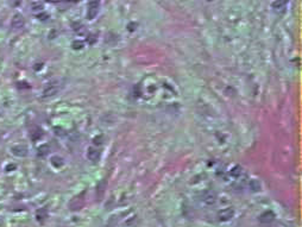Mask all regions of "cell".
<instances>
[{"label": "cell", "mask_w": 302, "mask_h": 227, "mask_svg": "<svg viewBox=\"0 0 302 227\" xmlns=\"http://www.w3.org/2000/svg\"><path fill=\"white\" fill-rule=\"evenodd\" d=\"M50 163H51L55 168H61L62 165H63V158L60 157V156H53L51 160H50Z\"/></svg>", "instance_id": "obj_12"}, {"label": "cell", "mask_w": 302, "mask_h": 227, "mask_svg": "<svg viewBox=\"0 0 302 227\" xmlns=\"http://www.w3.org/2000/svg\"><path fill=\"white\" fill-rule=\"evenodd\" d=\"M16 168V165H8V167L6 168V170L7 171H10V169H14Z\"/></svg>", "instance_id": "obj_21"}, {"label": "cell", "mask_w": 302, "mask_h": 227, "mask_svg": "<svg viewBox=\"0 0 302 227\" xmlns=\"http://www.w3.org/2000/svg\"><path fill=\"white\" fill-rule=\"evenodd\" d=\"M72 45H73V49H75V50H76V49H82V47H83V43H82L81 40H74Z\"/></svg>", "instance_id": "obj_18"}, {"label": "cell", "mask_w": 302, "mask_h": 227, "mask_svg": "<svg viewBox=\"0 0 302 227\" xmlns=\"http://www.w3.org/2000/svg\"><path fill=\"white\" fill-rule=\"evenodd\" d=\"M233 216H235V211H233L232 208H225V209H221V211L219 212V214H218L219 220L222 221V222L230 221Z\"/></svg>", "instance_id": "obj_5"}, {"label": "cell", "mask_w": 302, "mask_h": 227, "mask_svg": "<svg viewBox=\"0 0 302 227\" xmlns=\"http://www.w3.org/2000/svg\"><path fill=\"white\" fill-rule=\"evenodd\" d=\"M83 196H85V194L82 193L81 195L75 196L74 199L70 201L69 207H70V209H72V211H79V209H81V208H82L83 203H85V199H83Z\"/></svg>", "instance_id": "obj_4"}, {"label": "cell", "mask_w": 302, "mask_h": 227, "mask_svg": "<svg viewBox=\"0 0 302 227\" xmlns=\"http://www.w3.org/2000/svg\"><path fill=\"white\" fill-rule=\"evenodd\" d=\"M94 40H96V37H95V36H93V35H91V36H89V38H88V42H89L91 44H93V43H94Z\"/></svg>", "instance_id": "obj_20"}, {"label": "cell", "mask_w": 302, "mask_h": 227, "mask_svg": "<svg viewBox=\"0 0 302 227\" xmlns=\"http://www.w3.org/2000/svg\"><path fill=\"white\" fill-rule=\"evenodd\" d=\"M30 137H31V139L32 140L40 139V138L43 137V131L40 130L39 127H36V128H34V130L30 132Z\"/></svg>", "instance_id": "obj_10"}, {"label": "cell", "mask_w": 302, "mask_h": 227, "mask_svg": "<svg viewBox=\"0 0 302 227\" xmlns=\"http://www.w3.org/2000/svg\"><path fill=\"white\" fill-rule=\"evenodd\" d=\"M37 18H38V19H40V20H45L47 18H49V14L40 13V14H38V16H37Z\"/></svg>", "instance_id": "obj_19"}, {"label": "cell", "mask_w": 302, "mask_h": 227, "mask_svg": "<svg viewBox=\"0 0 302 227\" xmlns=\"http://www.w3.org/2000/svg\"><path fill=\"white\" fill-rule=\"evenodd\" d=\"M274 219H275V215H274V213L272 212H264L263 214H261V216H259V221L262 222V224H270V222H272L274 221Z\"/></svg>", "instance_id": "obj_9"}, {"label": "cell", "mask_w": 302, "mask_h": 227, "mask_svg": "<svg viewBox=\"0 0 302 227\" xmlns=\"http://www.w3.org/2000/svg\"><path fill=\"white\" fill-rule=\"evenodd\" d=\"M100 156H101V152L98 147L91 146L89 149H88L87 157L89 160H92V162H98V160H100Z\"/></svg>", "instance_id": "obj_8"}, {"label": "cell", "mask_w": 302, "mask_h": 227, "mask_svg": "<svg viewBox=\"0 0 302 227\" xmlns=\"http://www.w3.org/2000/svg\"><path fill=\"white\" fill-rule=\"evenodd\" d=\"M25 25V20H24V17L21 16L20 13H16L13 16V18L11 20V26L16 29V30H19V29H23Z\"/></svg>", "instance_id": "obj_6"}, {"label": "cell", "mask_w": 302, "mask_h": 227, "mask_svg": "<svg viewBox=\"0 0 302 227\" xmlns=\"http://www.w3.org/2000/svg\"><path fill=\"white\" fill-rule=\"evenodd\" d=\"M63 87V82L61 80H53L45 85V87L42 92V98L43 99H49L53 98L60 92Z\"/></svg>", "instance_id": "obj_1"}, {"label": "cell", "mask_w": 302, "mask_h": 227, "mask_svg": "<svg viewBox=\"0 0 302 227\" xmlns=\"http://www.w3.org/2000/svg\"><path fill=\"white\" fill-rule=\"evenodd\" d=\"M48 152H49V146L48 145H42V146L38 147V152H37V155L39 156V157H44V156H47Z\"/></svg>", "instance_id": "obj_16"}, {"label": "cell", "mask_w": 302, "mask_h": 227, "mask_svg": "<svg viewBox=\"0 0 302 227\" xmlns=\"http://www.w3.org/2000/svg\"><path fill=\"white\" fill-rule=\"evenodd\" d=\"M11 151H12V154H13L16 157H20V158L26 157L27 154H29L27 147L25 146V145H14V146L11 147Z\"/></svg>", "instance_id": "obj_7"}, {"label": "cell", "mask_w": 302, "mask_h": 227, "mask_svg": "<svg viewBox=\"0 0 302 227\" xmlns=\"http://www.w3.org/2000/svg\"><path fill=\"white\" fill-rule=\"evenodd\" d=\"M99 6L100 2L99 1H89L88 2V8H87V18L89 20H93L99 13Z\"/></svg>", "instance_id": "obj_2"}, {"label": "cell", "mask_w": 302, "mask_h": 227, "mask_svg": "<svg viewBox=\"0 0 302 227\" xmlns=\"http://www.w3.org/2000/svg\"><path fill=\"white\" fill-rule=\"evenodd\" d=\"M36 216H37V220L39 221V222H43V221L47 219V216H48L47 209H45V208H40L39 211H37Z\"/></svg>", "instance_id": "obj_13"}, {"label": "cell", "mask_w": 302, "mask_h": 227, "mask_svg": "<svg viewBox=\"0 0 302 227\" xmlns=\"http://www.w3.org/2000/svg\"><path fill=\"white\" fill-rule=\"evenodd\" d=\"M31 8H32V11H42L43 10V2H39V1L31 2Z\"/></svg>", "instance_id": "obj_17"}, {"label": "cell", "mask_w": 302, "mask_h": 227, "mask_svg": "<svg viewBox=\"0 0 302 227\" xmlns=\"http://www.w3.org/2000/svg\"><path fill=\"white\" fill-rule=\"evenodd\" d=\"M287 5H288V2L284 1V0H278V1H274L272 2V7L275 8L276 11H282V10L286 8Z\"/></svg>", "instance_id": "obj_11"}, {"label": "cell", "mask_w": 302, "mask_h": 227, "mask_svg": "<svg viewBox=\"0 0 302 227\" xmlns=\"http://www.w3.org/2000/svg\"><path fill=\"white\" fill-rule=\"evenodd\" d=\"M240 174H242V168L239 167V165H235V167L230 170V175L233 176V177H239Z\"/></svg>", "instance_id": "obj_14"}, {"label": "cell", "mask_w": 302, "mask_h": 227, "mask_svg": "<svg viewBox=\"0 0 302 227\" xmlns=\"http://www.w3.org/2000/svg\"><path fill=\"white\" fill-rule=\"evenodd\" d=\"M249 186H250V188H251L252 192H258V190L261 189V183H259L257 180H251Z\"/></svg>", "instance_id": "obj_15"}, {"label": "cell", "mask_w": 302, "mask_h": 227, "mask_svg": "<svg viewBox=\"0 0 302 227\" xmlns=\"http://www.w3.org/2000/svg\"><path fill=\"white\" fill-rule=\"evenodd\" d=\"M201 200L205 202V205H207V206H213L215 203V201H216V195H215L214 192H212V190H206V192H203L201 195Z\"/></svg>", "instance_id": "obj_3"}]
</instances>
